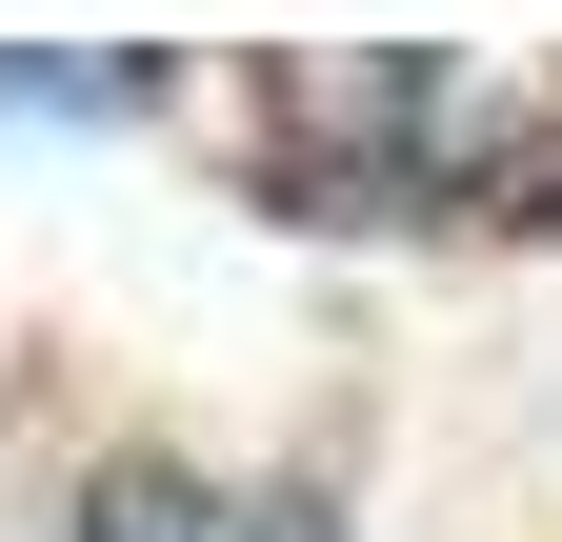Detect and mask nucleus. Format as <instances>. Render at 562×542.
I'll list each match as a JSON object with an SVG mask.
<instances>
[{"label":"nucleus","mask_w":562,"mask_h":542,"mask_svg":"<svg viewBox=\"0 0 562 542\" xmlns=\"http://www.w3.org/2000/svg\"><path fill=\"white\" fill-rule=\"evenodd\" d=\"M222 121L281 222H362V241H542L562 222V41L542 60H462V41L241 60Z\"/></svg>","instance_id":"obj_1"},{"label":"nucleus","mask_w":562,"mask_h":542,"mask_svg":"<svg viewBox=\"0 0 562 542\" xmlns=\"http://www.w3.org/2000/svg\"><path fill=\"white\" fill-rule=\"evenodd\" d=\"M60 542H341L322 483H261V462H101Z\"/></svg>","instance_id":"obj_2"}]
</instances>
